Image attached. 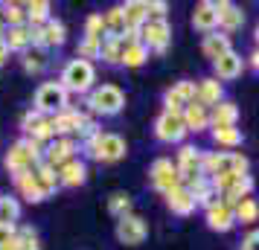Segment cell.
Returning <instances> with one entry per match:
<instances>
[{
  "mask_svg": "<svg viewBox=\"0 0 259 250\" xmlns=\"http://www.w3.org/2000/svg\"><path fill=\"white\" fill-rule=\"evenodd\" d=\"M41 163H44V152H41V145H38L35 140H29V137L12 143L9 152H6V169L12 172V178L24 175V172H32V169L41 166Z\"/></svg>",
  "mask_w": 259,
  "mask_h": 250,
  "instance_id": "obj_1",
  "label": "cell"
},
{
  "mask_svg": "<svg viewBox=\"0 0 259 250\" xmlns=\"http://www.w3.org/2000/svg\"><path fill=\"white\" fill-rule=\"evenodd\" d=\"M204 178L210 180L215 175H247V157L236 155V152H204V163H201Z\"/></svg>",
  "mask_w": 259,
  "mask_h": 250,
  "instance_id": "obj_2",
  "label": "cell"
},
{
  "mask_svg": "<svg viewBox=\"0 0 259 250\" xmlns=\"http://www.w3.org/2000/svg\"><path fill=\"white\" fill-rule=\"evenodd\" d=\"M82 148L88 152V157H94L99 163H117L125 157V140L119 134H96L88 143H82Z\"/></svg>",
  "mask_w": 259,
  "mask_h": 250,
  "instance_id": "obj_3",
  "label": "cell"
},
{
  "mask_svg": "<svg viewBox=\"0 0 259 250\" xmlns=\"http://www.w3.org/2000/svg\"><path fill=\"white\" fill-rule=\"evenodd\" d=\"M96 82V70L91 61L84 59H73L64 64V70H61V87L67 90V93H88Z\"/></svg>",
  "mask_w": 259,
  "mask_h": 250,
  "instance_id": "obj_4",
  "label": "cell"
},
{
  "mask_svg": "<svg viewBox=\"0 0 259 250\" xmlns=\"http://www.w3.org/2000/svg\"><path fill=\"white\" fill-rule=\"evenodd\" d=\"M122 105H125V93L119 90L117 84H102V87H96L94 93L88 96V108H91L94 114H102V117L119 114Z\"/></svg>",
  "mask_w": 259,
  "mask_h": 250,
  "instance_id": "obj_5",
  "label": "cell"
},
{
  "mask_svg": "<svg viewBox=\"0 0 259 250\" xmlns=\"http://www.w3.org/2000/svg\"><path fill=\"white\" fill-rule=\"evenodd\" d=\"M35 111L56 117L61 111H67V90L61 87V82H44L35 93Z\"/></svg>",
  "mask_w": 259,
  "mask_h": 250,
  "instance_id": "obj_6",
  "label": "cell"
},
{
  "mask_svg": "<svg viewBox=\"0 0 259 250\" xmlns=\"http://www.w3.org/2000/svg\"><path fill=\"white\" fill-rule=\"evenodd\" d=\"M149 180L157 192H172L175 186H181V175H178V166L169 160V157H157L149 169Z\"/></svg>",
  "mask_w": 259,
  "mask_h": 250,
  "instance_id": "obj_7",
  "label": "cell"
},
{
  "mask_svg": "<svg viewBox=\"0 0 259 250\" xmlns=\"http://www.w3.org/2000/svg\"><path fill=\"white\" fill-rule=\"evenodd\" d=\"M140 41L149 49H154V53H166L169 41H172L169 21H166V18H163V21H154V18H149V21L140 26Z\"/></svg>",
  "mask_w": 259,
  "mask_h": 250,
  "instance_id": "obj_8",
  "label": "cell"
},
{
  "mask_svg": "<svg viewBox=\"0 0 259 250\" xmlns=\"http://www.w3.org/2000/svg\"><path fill=\"white\" fill-rule=\"evenodd\" d=\"M154 134L160 143H181L187 137V125H184V117L181 114H172V111H163L157 122H154Z\"/></svg>",
  "mask_w": 259,
  "mask_h": 250,
  "instance_id": "obj_9",
  "label": "cell"
},
{
  "mask_svg": "<svg viewBox=\"0 0 259 250\" xmlns=\"http://www.w3.org/2000/svg\"><path fill=\"white\" fill-rule=\"evenodd\" d=\"M21 128H24V134L29 137V140H35L38 145L56 137V134H53V117H47V114H38V111L24 114V119H21Z\"/></svg>",
  "mask_w": 259,
  "mask_h": 250,
  "instance_id": "obj_10",
  "label": "cell"
},
{
  "mask_svg": "<svg viewBox=\"0 0 259 250\" xmlns=\"http://www.w3.org/2000/svg\"><path fill=\"white\" fill-rule=\"evenodd\" d=\"M146 236H149V227H146V221H143L140 215H122L117 221V238L122 241V244H143L146 241Z\"/></svg>",
  "mask_w": 259,
  "mask_h": 250,
  "instance_id": "obj_11",
  "label": "cell"
},
{
  "mask_svg": "<svg viewBox=\"0 0 259 250\" xmlns=\"http://www.w3.org/2000/svg\"><path fill=\"white\" fill-rule=\"evenodd\" d=\"M73 157H76V140L73 137H59V140H53V143L44 148V163L53 166L59 172L64 163H70Z\"/></svg>",
  "mask_w": 259,
  "mask_h": 250,
  "instance_id": "obj_12",
  "label": "cell"
},
{
  "mask_svg": "<svg viewBox=\"0 0 259 250\" xmlns=\"http://www.w3.org/2000/svg\"><path fill=\"white\" fill-rule=\"evenodd\" d=\"M163 102H166V111H172V114H184V108L195 102V82L172 84V87L166 90Z\"/></svg>",
  "mask_w": 259,
  "mask_h": 250,
  "instance_id": "obj_13",
  "label": "cell"
},
{
  "mask_svg": "<svg viewBox=\"0 0 259 250\" xmlns=\"http://www.w3.org/2000/svg\"><path fill=\"white\" fill-rule=\"evenodd\" d=\"M84 119H88V114H82V111H61V114H56L53 117V134L56 137H70V134H79L84 125Z\"/></svg>",
  "mask_w": 259,
  "mask_h": 250,
  "instance_id": "obj_14",
  "label": "cell"
},
{
  "mask_svg": "<svg viewBox=\"0 0 259 250\" xmlns=\"http://www.w3.org/2000/svg\"><path fill=\"white\" fill-rule=\"evenodd\" d=\"M215 12H219V29H222L224 35L236 32L239 26L245 24V12L236 3H230V0H219L215 3Z\"/></svg>",
  "mask_w": 259,
  "mask_h": 250,
  "instance_id": "obj_15",
  "label": "cell"
},
{
  "mask_svg": "<svg viewBox=\"0 0 259 250\" xmlns=\"http://www.w3.org/2000/svg\"><path fill=\"white\" fill-rule=\"evenodd\" d=\"M207 224H210V230H215V233H227V230L236 224L233 207H227V204H222V201H215L212 207H207Z\"/></svg>",
  "mask_w": 259,
  "mask_h": 250,
  "instance_id": "obj_16",
  "label": "cell"
},
{
  "mask_svg": "<svg viewBox=\"0 0 259 250\" xmlns=\"http://www.w3.org/2000/svg\"><path fill=\"white\" fill-rule=\"evenodd\" d=\"M192 26L201 32H215L219 29V12H215V3L212 0H201L192 12Z\"/></svg>",
  "mask_w": 259,
  "mask_h": 250,
  "instance_id": "obj_17",
  "label": "cell"
},
{
  "mask_svg": "<svg viewBox=\"0 0 259 250\" xmlns=\"http://www.w3.org/2000/svg\"><path fill=\"white\" fill-rule=\"evenodd\" d=\"M242 67H245V61H242V56L239 53H227V56H222V59L212 61V70H215V79H236V76H242Z\"/></svg>",
  "mask_w": 259,
  "mask_h": 250,
  "instance_id": "obj_18",
  "label": "cell"
},
{
  "mask_svg": "<svg viewBox=\"0 0 259 250\" xmlns=\"http://www.w3.org/2000/svg\"><path fill=\"white\" fill-rule=\"evenodd\" d=\"M195 102L201 108H210V105L215 108L222 102V82L219 79H201L195 84Z\"/></svg>",
  "mask_w": 259,
  "mask_h": 250,
  "instance_id": "obj_19",
  "label": "cell"
},
{
  "mask_svg": "<svg viewBox=\"0 0 259 250\" xmlns=\"http://www.w3.org/2000/svg\"><path fill=\"white\" fill-rule=\"evenodd\" d=\"M166 204H169V210L175 215H189L198 204H195V198H192V192L187 189V186H175L172 192H166Z\"/></svg>",
  "mask_w": 259,
  "mask_h": 250,
  "instance_id": "obj_20",
  "label": "cell"
},
{
  "mask_svg": "<svg viewBox=\"0 0 259 250\" xmlns=\"http://www.w3.org/2000/svg\"><path fill=\"white\" fill-rule=\"evenodd\" d=\"M15 186H18V192H21V195H24L29 204H41L44 198H50L47 192L41 189V183L35 180V175H32V172L18 175V178H15Z\"/></svg>",
  "mask_w": 259,
  "mask_h": 250,
  "instance_id": "obj_21",
  "label": "cell"
},
{
  "mask_svg": "<svg viewBox=\"0 0 259 250\" xmlns=\"http://www.w3.org/2000/svg\"><path fill=\"white\" fill-rule=\"evenodd\" d=\"M236 119H239V108H236L233 102L222 99L219 105L212 108L210 125H212V128H236Z\"/></svg>",
  "mask_w": 259,
  "mask_h": 250,
  "instance_id": "obj_22",
  "label": "cell"
},
{
  "mask_svg": "<svg viewBox=\"0 0 259 250\" xmlns=\"http://www.w3.org/2000/svg\"><path fill=\"white\" fill-rule=\"evenodd\" d=\"M201 49H204V56L207 59H222V56H227L230 53V35H224V32H207L204 35V44H201Z\"/></svg>",
  "mask_w": 259,
  "mask_h": 250,
  "instance_id": "obj_23",
  "label": "cell"
},
{
  "mask_svg": "<svg viewBox=\"0 0 259 250\" xmlns=\"http://www.w3.org/2000/svg\"><path fill=\"white\" fill-rule=\"evenodd\" d=\"M181 117H184V125H187V131H195V134L204 131V128L210 125V111H207V108H201L198 102L187 105Z\"/></svg>",
  "mask_w": 259,
  "mask_h": 250,
  "instance_id": "obj_24",
  "label": "cell"
},
{
  "mask_svg": "<svg viewBox=\"0 0 259 250\" xmlns=\"http://www.w3.org/2000/svg\"><path fill=\"white\" fill-rule=\"evenodd\" d=\"M122 18H125V26L128 29H140L149 21V3L146 0H128L122 6Z\"/></svg>",
  "mask_w": 259,
  "mask_h": 250,
  "instance_id": "obj_25",
  "label": "cell"
},
{
  "mask_svg": "<svg viewBox=\"0 0 259 250\" xmlns=\"http://www.w3.org/2000/svg\"><path fill=\"white\" fill-rule=\"evenodd\" d=\"M84 178H88V169H84V163L76 160V157L59 169V183L61 186H82Z\"/></svg>",
  "mask_w": 259,
  "mask_h": 250,
  "instance_id": "obj_26",
  "label": "cell"
},
{
  "mask_svg": "<svg viewBox=\"0 0 259 250\" xmlns=\"http://www.w3.org/2000/svg\"><path fill=\"white\" fill-rule=\"evenodd\" d=\"M250 189H253V178H250V175H242V178L236 180L224 195H219V198H222V204H227V207H236L239 201L250 198Z\"/></svg>",
  "mask_w": 259,
  "mask_h": 250,
  "instance_id": "obj_27",
  "label": "cell"
},
{
  "mask_svg": "<svg viewBox=\"0 0 259 250\" xmlns=\"http://www.w3.org/2000/svg\"><path fill=\"white\" fill-rule=\"evenodd\" d=\"M3 44L9 53H24L29 49V26H9L6 32H3Z\"/></svg>",
  "mask_w": 259,
  "mask_h": 250,
  "instance_id": "obj_28",
  "label": "cell"
},
{
  "mask_svg": "<svg viewBox=\"0 0 259 250\" xmlns=\"http://www.w3.org/2000/svg\"><path fill=\"white\" fill-rule=\"evenodd\" d=\"M102 24H105V38H119L128 32L125 26V18H122V6H114L102 15Z\"/></svg>",
  "mask_w": 259,
  "mask_h": 250,
  "instance_id": "obj_29",
  "label": "cell"
},
{
  "mask_svg": "<svg viewBox=\"0 0 259 250\" xmlns=\"http://www.w3.org/2000/svg\"><path fill=\"white\" fill-rule=\"evenodd\" d=\"M26 6V24H32V26H44L50 21V6L47 0H29V3H24Z\"/></svg>",
  "mask_w": 259,
  "mask_h": 250,
  "instance_id": "obj_30",
  "label": "cell"
},
{
  "mask_svg": "<svg viewBox=\"0 0 259 250\" xmlns=\"http://www.w3.org/2000/svg\"><path fill=\"white\" fill-rule=\"evenodd\" d=\"M21 218V204L12 195H0V227H15Z\"/></svg>",
  "mask_w": 259,
  "mask_h": 250,
  "instance_id": "obj_31",
  "label": "cell"
},
{
  "mask_svg": "<svg viewBox=\"0 0 259 250\" xmlns=\"http://www.w3.org/2000/svg\"><path fill=\"white\" fill-rule=\"evenodd\" d=\"M64 41H67V29H64V24L56 21V18H50L47 24H44V49L47 47H61Z\"/></svg>",
  "mask_w": 259,
  "mask_h": 250,
  "instance_id": "obj_32",
  "label": "cell"
},
{
  "mask_svg": "<svg viewBox=\"0 0 259 250\" xmlns=\"http://www.w3.org/2000/svg\"><path fill=\"white\" fill-rule=\"evenodd\" d=\"M32 175H35V180L41 183V189L47 192V195H53V192H56V186H59V172H56L53 166L41 163V166L32 169Z\"/></svg>",
  "mask_w": 259,
  "mask_h": 250,
  "instance_id": "obj_33",
  "label": "cell"
},
{
  "mask_svg": "<svg viewBox=\"0 0 259 250\" xmlns=\"http://www.w3.org/2000/svg\"><path fill=\"white\" fill-rule=\"evenodd\" d=\"M233 215H236V221H242V224H253L259 218V204L253 198H245V201H239L233 207Z\"/></svg>",
  "mask_w": 259,
  "mask_h": 250,
  "instance_id": "obj_34",
  "label": "cell"
},
{
  "mask_svg": "<svg viewBox=\"0 0 259 250\" xmlns=\"http://www.w3.org/2000/svg\"><path fill=\"white\" fill-rule=\"evenodd\" d=\"M146 59H149V47H146L143 41H134V44L125 49L122 64H125V67H140V64H146Z\"/></svg>",
  "mask_w": 259,
  "mask_h": 250,
  "instance_id": "obj_35",
  "label": "cell"
},
{
  "mask_svg": "<svg viewBox=\"0 0 259 250\" xmlns=\"http://www.w3.org/2000/svg\"><path fill=\"white\" fill-rule=\"evenodd\" d=\"M212 140H215V145L236 148V145L242 143V131L239 128H212Z\"/></svg>",
  "mask_w": 259,
  "mask_h": 250,
  "instance_id": "obj_36",
  "label": "cell"
},
{
  "mask_svg": "<svg viewBox=\"0 0 259 250\" xmlns=\"http://www.w3.org/2000/svg\"><path fill=\"white\" fill-rule=\"evenodd\" d=\"M108 210H111V215H117V218L131 215V198L125 195V192H114L111 201H108Z\"/></svg>",
  "mask_w": 259,
  "mask_h": 250,
  "instance_id": "obj_37",
  "label": "cell"
},
{
  "mask_svg": "<svg viewBox=\"0 0 259 250\" xmlns=\"http://www.w3.org/2000/svg\"><path fill=\"white\" fill-rule=\"evenodd\" d=\"M3 18H6L9 26H24L26 24V6H21V3H6L3 6Z\"/></svg>",
  "mask_w": 259,
  "mask_h": 250,
  "instance_id": "obj_38",
  "label": "cell"
},
{
  "mask_svg": "<svg viewBox=\"0 0 259 250\" xmlns=\"http://www.w3.org/2000/svg\"><path fill=\"white\" fill-rule=\"evenodd\" d=\"M44 64H47V61H44V49H24V70L26 73H41L44 70Z\"/></svg>",
  "mask_w": 259,
  "mask_h": 250,
  "instance_id": "obj_39",
  "label": "cell"
},
{
  "mask_svg": "<svg viewBox=\"0 0 259 250\" xmlns=\"http://www.w3.org/2000/svg\"><path fill=\"white\" fill-rule=\"evenodd\" d=\"M102 56V41L99 38H82L79 44V59L91 61V59H99Z\"/></svg>",
  "mask_w": 259,
  "mask_h": 250,
  "instance_id": "obj_40",
  "label": "cell"
},
{
  "mask_svg": "<svg viewBox=\"0 0 259 250\" xmlns=\"http://www.w3.org/2000/svg\"><path fill=\"white\" fill-rule=\"evenodd\" d=\"M84 38H99L105 41V24H102V15H91L84 21Z\"/></svg>",
  "mask_w": 259,
  "mask_h": 250,
  "instance_id": "obj_41",
  "label": "cell"
},
{
  "mask_svg": "<svg viewBox=\"0 0 259 250\" xmlns=\"http://www.w3.org/2000/svg\"><path fill=\"white\" fill-rule=\"evenodd\" d=\"M146 3H149V18H154V21H163L166 9H169L163 0H146Z\"/></svg>",
  "mask_w": 259,
  "mask_h": 250,
  "instance_id": "obj_42",
  "label": "cell"
},
{
  "mask_svg": "<svg viewBox=\"0 0 259 250\" xmlns=\"http://www.w3.org/2000/svg\"><path fill=\"white\" fill-rule=\"evenodd\" d=\"M242 250H259V230H250V233H247Z\"/></svg>",
  "mask_w": 259,
  "mask_h": 250,
  "instance_id": "obj_43",
  "label": "cell"
},
{
  "mask_svg": "<svg viewBox=\"0 0 259 250\" xmlns=\"http://www.w3.org/2000/svg\"><path fill=\"white\" fill-rule=\"evenodd\" d=\"M6 59H9V49H6V44H0V67L6 64Z\"/></svg>",
  "mask_w": 259,
  "mask_h": 250,
  "instance_id": "obj_44",
  "label": "cell"
},
{
  "mask_svg": "<svg viewBox=\"0 0 259 250\" xmlns=\"http://www.w3.org/2000/svg\"><path fill=\"white\" fill-rule=\"evenodd\" d=\"M250 64H253V67H256V70H259V47L253 49V53H250Z\"/></svg>",
  "mask_w": 259,
  "mask_h": 250,
  "instance_id": "obj_45",
  "label": "cell"
},
{
  "mask_svg": "<svg viewBox=\"0 0 259 250\" xmlns=\"http://www.w3.org/2000/svg\"><path fill=\"white\" fill-rule=\"evenodd\" d=\"M21 250H38V244H32V247H24V244H21Z\"/></svg>",
  "mask_w": 259,
  "mask_h": 250,
  "instance_id": "obj_46",
  "label": "cell"
}]
</instances>
